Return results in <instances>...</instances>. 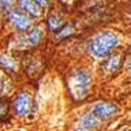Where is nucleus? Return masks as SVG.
Segmentation results:
<instances>
[{
	"instance_id": "obj_1",
	"label": "nucleus",
	"mask_w": 131,
	"mask_h": 131,
	"mask_svg": "<svg viewBox=\"0 0 131 131\" xmlns=\"http://www.w3.org/2000/svg\"><path fill=\"white\" fill-rule=\"evenodd\" d=\"M121 45V37L113 30H104L94 34L88 42V51L91 55L104 59Z\"/></svg>"
},
{
	"instance_id": "obj_2",
	"label": "nucleus",
	"mask_w": 131,
	"mask_h": 131,
	"mask_svg": "<svg viewBox=\"0 0 131 131\" xmlns=\"http://www.w3.org/2000/svg\"><path fill=\"white\" fill-rule=\"evenodd\" d=\"M91 85H92V75L86 68L79 67L70 72L67 79V86L73 100L76 101L84 100L88 96Z\"/></svg>"
},
{
	"instance_id": "obj_3",
	"label": "nucleus",
	"mask_w": 131,
	"mask_h": 131,
	"mask_svg": "<svg viewBox=\"0 0 131 131\" xmlns=\"http://www.w3.org/2000/svg\"><path fill=\"white\" fill-rule=\"evenodd\" d=\"M119 110V107L117 104L110 102V101H98L96 104H93L91 113L97 118L100 119L101 122L106 121V119L112 118L113 115H115Z\"/></svg>"
},
{
	"instance_id": "obj_4",
	"label": "nucleus",
	"mask_w": 131,
	"mask_h": 131,
	"mask_svg": "<svg viewBox=\"0 0 131 131\" xmlns=\"http://www.w3.org/2000/svg\"><path fill=\"white\" fill-rule=\"evenodd\" d=\"M102 122L97 119L92 113H85L80 115L72 125V131H100Z\"/></svg>"
},
{
	"instance_id": "obj_5",
	"label": "nucleus",
	"mask_w": 131,
	"mask_h": 131,
	"mask_svg": "<svg viewBox=\"0 0 131 131\" xmlns=\"http://www.w3.org/2000/svg\"><path fill=\"white\" fill-rule=\"evenodd\" d=\"M13 112L18 117H26L31 110V94L26 91H21L13 98Z\"/></svg>"
},
{
	"instance_id": "obj_6",
	"label": "nucleus",
	"mask_w": 131,
	"mask_h": 131,
	"mask_svg": "<svg viewBox=\"0 0 131 131\" xmlns=\"http://www.w3.org/2000/svg\"><path fill=\"white\" fill-rule=\"evenodd\" d=\"M8 20L15 26V29H17L18 31H25L30 26L29 16H26L21 9H12L8 13Z\"/></svg>"
},
{
	"instance_id": "obj_7",
	"label": "nucleus",
	"mask_w": 131,
	"mask_h": 131,
	"mask_svg": "<svg viewBox=\"0 0 131 131\" xmlns=\"http://www.w3.org/2000/svg\"><path fill=\"white\" fill-rule=\"evenodd\" d=\"M121 66H122V55L121 54H113L105 62L104 70L106 73H117L118 70L121 68Z\"/></svg>"
},
{
	"instance_id": "obj_8",
	"label": "nucleus",
	"mask_w": 131,
	"mask_h": 131,
	"mask_svg": "<svg viewBox=\"0 0 131 131\" xmlns=\"http://www.w3.org/2000/svg\"><path fill=\"white\" fill-rule=\"evenodd\" d=\"M20 8L24 10V13L30 17H39L41 8L33 2V0H20Z\"/></svg>"
},
{
	"instance_id": "obj_9",
	"label": "nucleus",
	"mask_w": 131,
	"mask_h": 131,
	"mask_svg": "<svg viewBox=\"0 0 131 131\" xmlns=\"http://www.w3.org/2000/svg\"><path fill=\"white\" fill-rule=\"evenodd\" d=\"M0 67L8 73H13L17 70V62L8 54L2 52L0 54Z\"/></svg>"
},
{
	"instance_id": "obj_10",
	"label": "nucleus",
	"mask_w": 131,
	"mask_h": 131,
	"mask_svg": "<svg viewBox=\"0 0 131 131\" xmlns=\"http://www.w3.org/2000/svg\"><path fill=\"white\" fill-rule=\"evenodd\" d=\"M42 29L41 28H36L33 29L28 36H25V39H26V43L30 46H36L39 43V41L42 39Z\"/></svg>"
},
{
	"instance_id": "obj_11",
	"label": "nucleus",
	"mask_w": 131,
	"mask_h": 131,
	"mask_svg": "<svg viewBox=\"0 0 131 131\" xmlns=\"http://www.w3.org/2000/svg\"><path fill=\"white\" fill-rule=\"evenodd\" d=\"M46 24H47V29L50 31H55V30H58L62 26V20H60V17H58V15L51 13L47 17Z\"/></svg>"
},
{
	"instance_id": "obj_12",
	"label": "nucleus",
	"mask_w": 131,
	"mask_h": 131,
	"mask_svg": "<svg viewBox=\"0 0 131 131\" xmlns=\"http://www.w3.org/2000/svg\"><path fill=\"white\" fill-rule=\"evenodd\" d=\"M72 28H71V25H66L64 28H62V30L58 33V37L59 38H63V37H66V36H71L72 34Z\"/></svg>"
},
{
	"instance_id": "obj_13",
	"label": "nucleus",
	"mask_w": 131,
	"mask_h": 131,
	"mask_svg": "<svg viewBox=\"0 0 131 131\" xmlns=\"http://www.w3.org/2000/svg\"><path fill=\"white\" fill-rule=\"evenodd\" d=\"M16 2L17 0H0V8H2L3 10H8Z\"/></svg>"
},
{
	"instance_id": "obj_14",
	"label": "nucleus",
	"mask_w": 131,
	"mask_h": 131,
	"mask_svg": "<svg viewBox=\"0 0 131 131\" xmlns=\"http://www.w3.org/2000/svg\"><path fill=\"white\" fill-rule=\"evenodd\" d=\"M33 2H34L39 8H41V7H46V5L49 4V0H33Z\"/></svg>"
},
{
	"instance_id": "obj_15",
	"label": "nucleus",
	"mask_w": 131,
	"mask_h": 131,
	"mask_svg": "<svg viewBox=\"0 0 131 131\" xmlns=\"http://www.w3.org/2000/svg\"><path fill=\"white\" fill-rule=\"evenodd\" d=\"M127 68H128V70L131 71V58H130V59L127 60Z\"/></svg>"
},
{
	"instance_id": "obj_16",
	"label": "nucleus",
	"mask_w": 131,
	"mask_h": 131,
	"mask_svg": "<svg viewBox=\"0 0 131 131\" xmlns=\"http://www.w3.org/2000/svg\"><path fill=\"white\" fill-rule=\"evenodd\" d=\"M4 113V105L0 104V114H3Z\"/></svg>"
},
{
	"instance_id": "obj_17",
	"label": "nucleus",
	"mask_w": 131,
	"mask_h": 131,
	"mask_svg": "<svg viewBox=\"0 0 131 131\" xmlns=\"http://www.w3.org/2000/svg\"><path fill=\"white\" fill-rule=\"evenodd\" d=\"M127 131H131V130H127Z\"/></svg>"
}]
</instances>
